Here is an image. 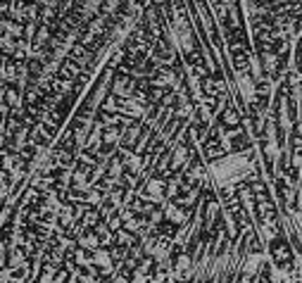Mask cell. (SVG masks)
<instances>
[{
	"label": "cell",
	"mask_w": 302,
	"mask_h": 283,
	"mask_svg": "<svg viewBox=\"0 0 302 283\" xmlns=\"http://www.w3.org/2000/svg\"><path fill=\"white\" fill-rule=\"evenodd\" d=\"M231 162H228V157L226 159H221L219 164L214 167L217 172H214V176H217V181L219 183H234V181H238L245 174V169H247V164H245V159L243 157H234V167H228Z\"/></svg>",
	"instance_id": "6da1fadb"
}]
</instances>
